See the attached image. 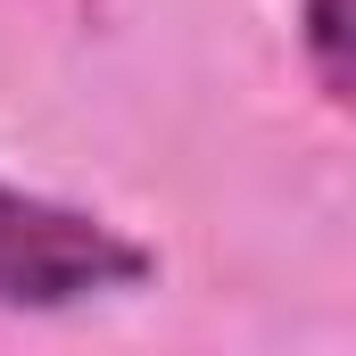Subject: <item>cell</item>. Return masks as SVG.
<instances>
[{
  "mask_svg": "<svg viewBox=\"0 0 356 356\" xmlns=\"http://www.w3.org/2000/svg\"><path fill=\"white\" fill-rule=\"evenodd\" d=\"M133 282H149L141 241H124L116 224L83 207L0 182V307L50 315V307H83L99 290H133Z\"/></svg>",
  "mask_w": 356,
  "mask_h": 356,
  "instance_id": "1",
  "label": "cell"
},
{
  "mask_svg": "<svg viewBox=\"0 0 356 356\" xmlns=\"http://www.w3.org/2000/svg\"><path fill=\"white\" fill-rule=\"evenodd\" d=\"M307 50L332 99H348V0H307Z\"/></svg>",
  "mask_w": 356,
  "mask_h": 356,
  "instance_id": "2",
  "label": "cell"
}]
</instances>
